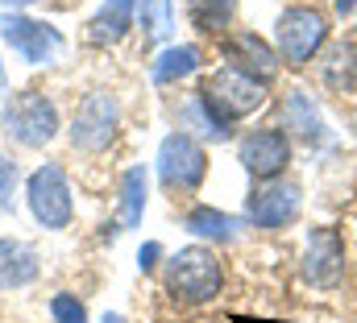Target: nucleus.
<instances>
[{
  "instance_id": "423d86ee",
  "label": "nucleus",
  "mask_w": 357,
  "mask_h": 323,
  "mask_svg": "<svg viewBox=\"0 0 357 323\" xmlns=\"http://www.w3.org/2000/svg\"><path fill=\"white\" fill-rule=\"evenodd\" d=\"M0 42H4L17 58H25L29 67H50V63H59V54L67 50V38H63L50 21H33V17H25V13H4V17H0Z\"/></svg>"
},
{
  "instance_id": "f3484780",
  "label": "nucleus",
  "mask_w": 357,
  "mask_h": 323,
  "mask_svg": "<svg viewBox=\"0 0 357 323\" xmlns=\"http://www.w3.org/2000/svg\"><path fill=\"white\" fill-rule=\"evenodd\" d=\"M320 79L328 83L333 91L354 87V83H357V46H349V42H337V46L328 50V58L320 63Z\"/></svg>"
},
{
  "instance_id": "f03ea898",
  "label": "nucleus",
  "mask_w": 357,
  "mask_h": 323,
  "mask_svg": "<svg viewBox=\"0 0 357 323\" xmlns=\"http://www.w3.org/2000/svg\"><path fill=\"white\" fill-rule=\"evenodd\" d=\"M199 95L212 104L216 116H225L229 125H237V120H245V116H254V112L266 108L270 83L258 79V75H250V71H241V67H233V63H225L220 71L208 75Z\"/></svg>"
},
{
  "instance_id": "f257e3e1",
  "label": "nucleus",
  "mask_w": 357,
  "mask_h": 323,
  "mask_svg": "<svg viewBox=\"0 0 357 323\" xmlns=\"http://www.w3.org/2000/svg\"><path fill=\"white\" fill-rule=\"evenodd\" d=\"M0 133L21 150H42L59 137V108L42 91H17L0 108Z\"/></svg>"
},
{
  "instance_id": "20e7f679",
  "label": "nucleus",
  "mask_w": 357,
  "mask_h": 323,
  "mask_svg": "<svg viewBox=\"0 0 357 323\" xmlns=\"http://www.w3.org/2000/svg\"><path fill=\"white\" fill-rule=\"evenodd\" d=\"M220 257L204 244H187L167 261V290L183 303H212L220 294Z\"/></svg>"
},
{
  "instance_id": "7ed1b4c3",
  "label": "nucleus",
  "mask_w": 357,
  "mask_h": 323,
  "mask_svg": "<svg viewBox=\"0 0 357 323\" xmlns=\"http://www.w3.org/2000/svg\"><path fill=\"white\" fill-rule=\"evenodd\" d=\"M324 42H328V17H324L320 8L295 4V8H287V13H278V21H274V50H278V58H282L291 71L307 67V63L320 54Z\"/></svg>"
},
{
  "instance_id": "dca6fc26",
  "label": "nucleus",
  "mask_w": 357,
  "mask_h": 323,
  "mask_svg": "<svg viewBox=\"0 0 357 323\" xmlns=\"http://www.w3.org/2000/svg\"><path fill=\"white\" fill-rule=\"evenodd\" d=\"M237 228H241V220H237V216H225V212H216V207H195V212H187V233H191V237H204V241H212V244L233 241Z\"/></svg>"
},
{
  "instance_id": "4be33fe9",
  "label": "nucleus",
  "mask_w": 357,
  "mask_h": 323,
  "mask_svg": "<svg viewBox=\"0 0 357 323\" xmlns=\"http://www.w3.org/2000/svg\"><path fill=\"white\" fill-rule=\"evenodd\" d=\"M183 120H187V125H199V133H204V137H212V141H229V137H233V125H229L225 116H216V112H212V104H208L199 91L187 100Z\"/></svg>"
},
{
  "instance_id": "f8f14e48",
  "label": "nucleus",
  "mask_w": 357,
  "mask_h": 323,
  "mask_svg": "<svg viewBox=\"0 0 357 323\" xmlns=\"http://www.w3.org/2000/svg\"><path fill=\"white\" fill-rule=\"evenodd\" d=\"M225 63H233V67H241V71H250L266 83L278 75V50L266 46L258 33H233L225 42Z\"/></svg>"
},
{
  "instance_id": "c85d7f7f",
  "label": "nucleus",
  "mask_w": 357,
  "mask_h": 323,
  "mask_svg": "<svg viewBox=\"0 0 357 323\" xmlns=\"http://www.w3.org/2000/svg\"><path fill=\"white\" fill-rule=\"evenodd\" d=\"M4 83H8V79H4V63H0V91H4Z\"/></svg>"
},
{
  "instance_id": "9b49d317",
  "label": "nucleus",
  "mask_w": 357,
  "mask_h": 323,
  "mask_svg": "<svg viewBox=\"0 0 357 323\" xmlns=\"http://www.w3.org/2000/svg\"><path fill=\"white\" fill-rule=\"evenodd\" d=\"M303 278L312 286H337L345 278V241L337 228L320 224L307 233V249H303Z\"/></svg>"
},
{
  "instance_id": "aec40b11",
  "label": "nucleus",
  "mask_w": 357,
  "mask_h": 323,
  "mask_svg": "<svg viewBox=\"0 0 357 323\" xmlns=\"http://www.w3.org/2000/svg\"><path fill=\"white\" fill-rule=\"evenodd\" d=\"M137 21H142L146 46H158L175 29V8H171V0H137Z\"/></svg>"
},
{
  "instance_id": "a878e982",
  "label": "nucleus",
  "mask_w": 357,
  "mask_h": 323,
  "mask_svg": "<svg viewBox=\"0 0 357 323\" xmlns=\"http://www.w3.org/2000/svg\"><path fill=\"white\" fill-rule=\"evenodd\" d=\"M333 8H337L341 17H349V13H357V0H333Z\"/></svg>"
},
{
  "instance_id": "9d476101",
  "label": "nucleus",
  "mask_w": 357,
  "mask_h": 323,
  "mask_svg": "<svg viewBox=\"0 0 357 323\" xmlns=\"http://www.w3.org/2000/svg\"><path fill=\"white\" fill-rule=\"evenodd\" d=\"M116 125H121V108L108 91H91L88 100L75 108V120H71V145L75 150H88L100 154L112 145L116 137Z\"/></svg>"
},
{
  "instance_id": "393cba45",
  "label": "nucleus",
  "mask_w": 357,
  "mask_h": 323,
  "mask_svg": "<svg viewBox=\"0 0 357 323\" xmlns=\"http://www.w3.org/2000/svg\"><path fill=\"white\" fill-rule=\"evenodd\" d=\"M158 253H162L158 244H142V253H137V265H142V269H154V265H158Z\"/></svg>"
},
{
  "instance_id": "a211bd4d",
  "label": "nucleus",
  "mask_w": 357,
  "mask_h": 323,
  "mask_svg": "<svg viewBox=\"0 0 357 323\" xmlns=\"http://www.w3.org/2000/svg\"><path fill=\"white\" fill-rule=\"evenodd\" d=\"M146 187H150L146 166L125 170V178H121V220H125V228H137V224H142V212H146Z\"/></svg>"
},
{
  "instance_id": "2eb2a0df",
  "label": "nucleus",
  "mask_w": 357,
  "mask_h": 323,
  "mask_svg": "<svg viewBox=\"0 0 357 323\" xmlns=\"http://www.w3.org/2000/svg\"><path fill=\"white\" fill-rule=\"evenodd\" d=\"M278 125H282V133L291 129V133H295V137H303L307 145L324 137L320 112H316V104H312V95H307V91H287V100H282V108H278Z\"/></svg>"
},
{
  "instance_id": "ddd939ff",
  "label": "nucleus",
  "mask_w": 357,
  "mask_h": 323,
  "mask_svg": "<svg viewBox=\"0 0 357 323\" xmlns=\"http://www.w3.org/2000/svg\"><path fill=\"white\" fill-rule=\"evenodd\" d=\"M38 249L17 237H0V290H21L38 278Z\"/></svg>"
},
{
  "instance_id": "0eeeda50",
  "label": "nucleus",
  "mask_w": 357,
  "mask_h": 323,
  "mask_svg": "<svg viewBox=\"0 0 357 323\" xmlns=\"http://www.w3.org/2000/svg\"><path fill=\"white\" fill-rule=\"evenodd\" d=\"M299 212H303V191L291 178H266V182H258V191L245 203V220L254 228H266V233L291 228L299 220Z\"/></svg>"
},
{
  "instance_id": "4468645a",
  "label": "nucleus",
  "mask_w": 357,
  "mask_h": 323,
  "mask_svg": "<svg viewBox=\"0 0 357 323\" xmlns=\"http://www.w3.org/2000/svg\"><path fill=\"white\" fill-rule=\"evenodd\" d=\"M133 13H137V0H104L100 13L88 21V42L91 46H116L129 33Z\"/></svg>"
},
{
  "instance_id": "39448f33",
  "label": "nucleus",
  "mask_w": 357,
  "mask_h": 323,
  "mask_svg": "<svg viewBox=\"0 0 357 323\" xmlns=\"http://www.w3.org/2000/svg\"><path fill=\"white\" fill-rule=\"evenodd\" d=\"M25 199H29V212L42 228L50 233H63L75 216V199H71V182L63 174L59 162H42L29 178H25Z\"/></svg>"
},
{
  "instance_id": "1a4fd4ad",
  "label": "nucleus",
  "mask_w": 357,
  "mask_h": 323,
  "mask_svg": "<svg viewBox=\"0 0 357 323\" xmlns=\"http://www.w3.org/2000/svg\"><path fill=\"white\" fill-rule=\"evenodd\" d=\"M208 174V154L191 133H171L158 145V178L175 191H195Z\"/></svg>"
},
{
  "instance_id": "412c9836",
  "label": "nucleus",
  "mask_w": 357,
  "mask_h": 323,
  "mask_svg": "<svg viewBox=\"0 0 357 323\" xmlns=\"http://www.w3.org/2000/svg\"><path fill=\"white\" fill-rule=\"evenodd\" d=\"M237 13V0H187V17L199 33H220Z\"/></svg>"
},
{
  "instance_id": "5701e85b",
  "label": "nucleus",
  "mask_w": 357,
  "mask_h": 323,
  "mask_svg": "<svg viewBox=\"0 0 357 323\" xmlns=\"http://www.w3.org/2000/svg\"><path fill=\"white\" fill-rule=\"evenodd\" d=\"M50 315H54V323H88V307H84L79 294L59 290V294L50 299Z\"/></svg>"
},
{
  "instance_id": "6ab92c4d",
  "label": "nucleus",
  "mask_w": 357,
  "mask_h": 323,
  "mask_svg": "<svg viewBox=\"0 0 357 323\" xmlns=\"http://www.w3.org/2000/svg\"><path fill=\"white\" fill-rule=\"evenodd\" d=\"M199 71V50L195 46H171V50H162L158 54V63H154V83L158 87H167V83L175 79H187V75H195Z\"/></svg>"
},
{
  "instance_id": "bb28decb",
  "label": "nucleus",
  "mask_w": 357,
  "mask_h": 323,
  "mask_svg": "<svg viewBox=\"0 0 357 323\" xmlns=\"http://www.w3.org/2000/svg\"><path fill=\"white\" fill-rule=\"evenodd\" d=\"M0 4H13V8H25V4H33V0H0Z\"/></svg>"
},
{
  "instance_id": "b1692460",
  "label": "nucleus",
  "mask_w": 357,
  "mask_h": 323,
  "mask_svg": "<svg viewBox=\"0 0 357 323\" xmlns=\"http://www.w3.org/2000/svg\"><path fill=\"white\" fill-rule=\"evenodd\" d=\"M17 182H21L17 162L8 158V154H0V207H8V195L17 191Z\"/></svg>"
},
{
  "instance_id": "cd10ccee",
  "label": "nucleus",
  "mask_w": 357,
  "mask_h": 323,
  "mask_svg": "<svg viewBox=\"0 0 357 323\" xmlns=\"http://www.w3.org/2000/svg\"><path fill=\"white\" fill-rule=\"evenodd\" d=\"M100 323H125V320H121V315H112V311H108V315H104V320H100Z\"/></svg>"
},
{
  "instance_id": "6e6552de",
  "label": "nucleus",
  "mask_w": 357,
  "mask_h": 323,
  "mask_svg": "<svg viewBox=\"0 0 357 323\" xmlns=\"http://www.w3.org/2000/svg\"><path fill=\"white\" fill-rule=\"evenodd\" d=\"M237 162L241 170L254 178V182H266V178H278L291 162V137L278 129V125H266V129H250L241 141H237Z\"/></svg>"
}]
</instances>
